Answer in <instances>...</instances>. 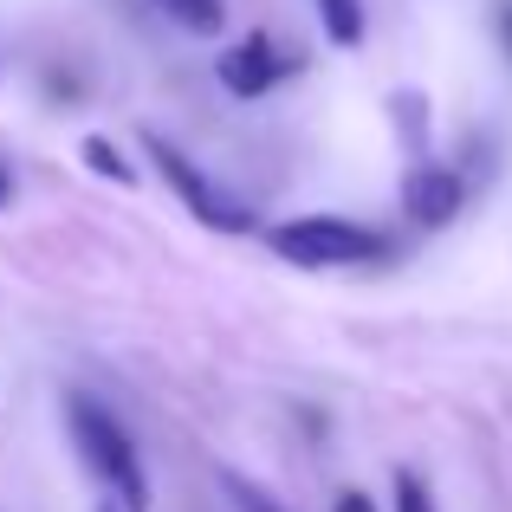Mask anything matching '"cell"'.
I'll list each match as a JSON object with an SVG mask.
<instances>
[{"instance_id": "cell-6", "label": "cell", "mask_w": 512, "mask_h": 512, "mask_svg": "<svg viewBox=\"0 0 512 512\" xmlns=\"http://www.w3.org/2000/svg\"><path fill=\"white\" fill-rule=\"evenodd\" d=\"M318 20H325V33H331V46H357L363 39V0H318Z\"/></svg>"}, {"instance_id": "cell-13", "label": "cell", "mask_w": 512, "mask_h": 512, "mask_svg": "<svg viewBox=\"0 0 512 512\" xmlns=\"http://www.w3.org/2000/svg\"><path fill=\"white\" fill-rule=\"evenodd\" d=\"M500 26H506V52H512V7H500Z\"/></svg>"}, {"instance_id": "cell-14", "label": "cell", "mask_w": 512, "mask_h": 512, "mask_svg": "<svg viewBox=\"0 0 512 512\" xmlns=\"http://www.w3.org/2000/svg\"><path fill=\"white\" fill-rule=\"evenodd\" d=\"M98 512H124V506H117V500H104V506H98Z\"/></svg>"}, {"instance_id": "cell-12", "label": "cell", "mask_w": 512, "mask_h": 512, "mask_svg": "<svg viewBox=\"0 0 512 512\" xmlns=\"http://www.w3.org/2000/svg\"><path fill=\"white\" fill-rule=\"evenodd\" d=\"M13 201V175H7V163H0V208Z\"/></svg>"}, {"instance_id": "cell-11", "label": "cell", "mask_w": 512, "mask_h": 512, "mask_svg": "<svg viewBox=\"0 0 512 512\" xmlns=\"http://www.w3.org/2000/svg\"><path fill=\"white\" fill-rule=\"evenodd\" d=\"M331 512H376V500H370V493H357V487H344L338 500H331Z\"/></svg>"}, {"instance_id": "cell-1", "label": "cell", "mask_w": 512, "mask_h": 512, "mask_svg": "<svg viewBox=\"0 0 512 512\" xmlns=\"http://www.w3.org/2000/svg\"><path fill=\"white\" fill-rule=\"evenodd\" d=\"M72 448L85 461V474L104 487V500H117L124 512H150V474H143V454L130 441V428L111 409H98L91 396H72Z\"/></svg>"}, {"instance_id": "cell-4", "label": "cell", "mask_w": 512, "mask_h": 512, "mask_svg": "<svg viewBox=\"0 0 512 512\" xmlns=\"http://www.w3.org/2000/svg\"><path fill=\"white\" fill-rule=\"evenodd\" d=\"M214 72H221V85L234 91V98H266L273 85H286V78L299 72V59H286L266 33H247L214 59Z\"/></svg>"}, {"instance_id": "cell-9", "label": "cell", "mask_w": 512, "mask_h": 512, "mask_svg": "<svg viewBox=\"0 0 512 512\" xmlns=\"http://www.w3.org/2000/svg\"><path fill=\"white\" fill-rule=\"evenodd\" d=\"M85 169L111 175V182H130V163L117 156V143H111V137H85Z\"/></svg>"}, {"instance_id": "cell-10", "label": "cell", "mask_w": 512, "mask_h": 512, "mask_svg": "<svg viewBox=\"0 0 512 512\" xmlns=\"http://www.w3.org/2000/svg\"><path fill=\"white\" fill-rule=\"evenodd\" d=\"M221 487H227V500H234L240 512H279L273 493H260L253 480H240V474H221Z\"/></svg>"}, {"instance_id": "cell-5", "label": "cell", "mask_w": 512, "mask_h": 512, "mask_svg": "<svg viewBox=\"0 0 512 512\" xmlns=\"http://www.w3.org/2000/svg\"><path fill=\"white\" fill-rule=\"evenodd\" d=\"M461 201H467V182L441 163L409 169V182H402V214H409L415 227H448L454 214H461Z\"/></svg>"}, {"instance_id": "cell-2", "label": "cell", "mask_w": 512, "mask_h": 512, "mask_svg": "<svg viewBox=\"0 0 512 512\" xmlns=\"http://www.w3.org/2000/svg\"><path fill=\"white\" fill-rule=\"evenodd\" d=\"M266 247L286 266H312V273H331V266H370L383 253V234L357 221H338V214H299V221L266 227Z\"/></svg>"}, {"instance_id": "cell-7", "label": "cell", "mask_w": 512, "mask_h": 512, "mask_svg": "<svg viewBox=\"0 0 512 512\" xmlns=\"http://www.w3.org/2000/svg\"><path fill=\"white\" fill-rule=\"evenodd\" d=\"M156 7L175 26H188V33H221V20H227V0H156Z\"/></svg>"}, {"instance_id": "cell-3", "label": "cell", "mask_w": 512, "mask_h": 512, "mask_svg": "<svg viewBox=\"0 0 512 512\" xmlns=\"http://www.w3.org/2000/svg\"><path fill=\"white\" fill-rule=\"evenodd\" d=\"M143 150H150V163H156V175L175 188V201H182L188 214H195L201 227H214V234H253V208L240 195H227L214 175H201L195 163H188L175 143H163V137H143Z\"/></svg>"}, {"instance_id": "cell-8", "label": "cell", "mask_w": 512, "mask_h": 512, "mask_svg": "<svg viewBox=\"0 0 512 512\" xmlns=\"http://www.w3.org/2000/svg\"><path fill=\"white\" fill-rule=\"evenodd\" d=\"M396 512H435V493L415 467H396Z\"/></svg>"}]
</instances>
